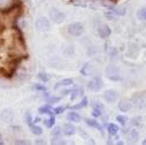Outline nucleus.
Returning <instances> with one entry per match:
<instances>
[{
    "label": "nucleus",
    "instance_id": "38",
    "mask_svg": "<svg viewBox=\"0 0 146 145\" xmlns=\"http://www.w3.org/2000/svg\"><path fill=\"white\" fill-rule=\"evenodd\" d=\"M1 139H3V135H1V134H0V145H1V144H4Z\"/></svg>",
    "mask_w": 146,
    "mask_h": 145
},
{
    "label": "nucleus",
    "instance_id": "21",
    "mask_svg": "<svg viewBox=\"0 0 146 145\" xmlns=\"http://www.w3.org/2000/svg\"><path fill=\"white\" fill-rule=\"evenodd\" d=\"M137 16H138V19L141 20V21H146V7L140 8V9L138 11V13H137Z\"/></svg>",
    "mask_w": 146,
    "mask_h": 145
},
{
    "label": "nucleus",
    "instance_id": "11",
    "mask_svg": "<svg viewBox=\"0 0 146 145\" xmlns=\"http://www.w3.org/2000/svg\"><path fill=\"white\" fill-rule=\"evenodd\" d=\"M133 99L136 100V106L138 108H145L146 107V99L141 96H135Z\"/></svg>",
    "mask_w": 146,
    "mask_h": 145
},
{
    "label": "nucleus",
    "instance_id": "2",
    "mask_svg": "<svg viewBox=\"0 0 146 145\" xmlns=\"http://www.w3.org/2000/svg\"><path fill=\"white\" fill-rule=\"evenodd\" d=\"M84 30V27L83 24L78 23V22H74V23H70L68 25V32L71 35V36H75V37H77V36H81L82 32Z\"/></svg>",
    "mask_w": 146,
    "mask_h": 145
},
{
    "label": "nucleus",
    "instance_id": "26",
    "mask_svg": "<svg viewBox=\"0 0 146 145\" xmlns=\"http://www.w3.org/2000/svg\"><path fill=\"white\" fill-rule=\"evenodd\" d=\"M116 120H117L121 124H125L127 121H128V119H127L124 115H117V116H116Z\"/></svg>",
    "mask_w": 146,
    "mask_h": 145
},
{
    "label": "nucleus",
    "instance_id": "34",
    "mask_svg": "<svg viewBox=\"0 0 146 145\" xmlns=\"http://www.w3.org/2000/svg\"><path fill=\"white\" fill-rule=\"evenodd\" d=\"M105 16L106 17H108V19H114V15H113V11L112 12H107V13H105Z\"/></svg>",
    "mask_w": 146,
    "mask_h": 145
},
{
    "label": "nucleus",
    "instance_id": "37",
    "mask_svg": "<svg viewBox=\"0 0 146 145\" xmlns=\"http://www.w3.org/2000/svg\"><path fill=\"white\" fill-rule=\"evenodd\" d=\"M36 144H45L44 140H36Z\"/></svg>",
    "mask_w": 146,
    "mask_h": 145
},
{
    "label": "nucleus",
    "instance_id": "19",
    "mask_svg": "<svg viewBox=\"0 0 146 145\" xmlns=\"http://www.w3.org/2000/svg\"><path fill=\"white\" fill-rule=\"evenodd\" d=\"M29 127H30V130H31V132H32L33 135H42V134H43V129H42L40 127H38V126L31 124V126H29Z\"/></svg>",
    "mask_w": 146,
    "mask_h": 145
},
{
    "label": "nucleus",
    "instance_id": "28",
    "mask_svg": "<svg viewBox=\"0 0 146 145\" xmlns=\"http://www.w3.org/2000/svg\"><path fill=\"white\" fill-rule=\"evenodd\" d=\"M130 137H131L132 140H137L138 137H139V134L137 132V130H131L130 131Z\"/></svg>",
    "mask_w": 146,
    "mask_h": 145
},
{
    "label": "nucleus",
    "instance_id": "5",
    "mask_svg": "<svg viewBox=\"0 0 146 145\" xmlns=\"http://www.w3.org/2000/svg\"><path fill=\"white\" fill-rule=\"evenodd\" d=\"M102 88V80L98 76L93 77L89 83H88V89L91 91H99Z\"/></svg>",
    "mask_w": 146,
    "mask_h": 145
},
{
    "label": "nucleus",
    "instance_id": "10",
    "mask_svg": "<svg viewBox=\"0 0 146 145\" xmlns=\"http://www.w3.org/2000/svg\"><path fill=\"white\" fill-rule=\"evenodd\" d=\"M0 119H1L4 122H9L13 119V113L8 110H5L1 112V114H0Z\"/></svg>",
    "mask_w": 146,
    "mask_h": 145
},
{
    "label": "nucleus",
    "instance_id": "20",
    "mask_svg": "<svg viewBox=\"0 0 146 145\" xmlns=\"http://www.w3.org/2000/svg\"><path fill=\"white\" fill-rule=\"evenodd\" d=\"M54 123H55V118H54V115H51L50 119L44 120V124H45L46 128H52V127L54 126Z\"/></svg>",
    "mask_w": 146,
    "mask_h": 145
},
{
    "label": "nucleus",
    "instance_id": "18",
    "mask_svg": "<svg viewBox=\"0 0 146 145\" xmlns=\"http://www.w3.org/2000/svg\"><path fill=\"white\" fill-rule=\"evenodd\" d=\"M91 66H90V63H85L83 67H82V69H81V74L82 75H84V76H89L90 74H91Z\"/></svg>",
    "mask_w": 146,
    "mask_h": 145
},
{
    "label": "nucleus",
    "instance_id": "27",
    "mask_svg": "<svg viewBox=\"0 0 146 145\" xmlns=\"http://www.w3.org/2000/svg\"><path fill=\"white\" fill-rule=\"evenodd\" d=\"M25 122L28 123V126H31V124H32L33 119H32V116H31L30 113H27V114H25Z\"/></svg>",
    "mask_w": 146,
    "mask_h": 145
},
{
    "label": "nucleus",
    "instance_id": "25",
    "mask_svg": "<svg viewBox=\"0 0 146 145\" xmlns=\"http://www.w3.org/2000/svg\"><path fill=\"white\" fill-rule=\"evenodd\" d=\"M66 111V107L64 106H59V107H55L54 108V114H61Z\"/></svg>",
    "mask_w": 146,
    "mask_h": 145
},
{
    "label": "nucleus",
    "instance_id": "4",
    "mask_svg": "<svg viewBox=\"0 0 146 145\" xmlns=\"http://www.w3.org/2000/svg\"><path fill=\"white\" fill-rule=\"evenodd\" d=\"M51 24H50V21L46 19V17H38L36 20V28H37L39 31H47L50 29Z\"/></svg>",
    "mask_w": 146,
    "mask_h": 145
},
{
    "label": "nucleus",
    "instance_id": "39",
    "mask_svg": "<svg viewBox=\"0 0 146 145\" xmlns=\"http://www.w3.org/2000/svg\"><path fill=\"white\" fill-rule=\"evenodd\" d=\"M143 144H144V145H146V138H145V139L143 140Z\"/></svg>",
    "mask_w": 146,
    "mask_h": 145
},
{
    "label": "nucleus",
    "instance_id": "17",
    "mask_svg": "<svg viewBox=\"0 0 146 145\" xmlns=\"http://www.w3.org/2000/svg\"><path fill=\"white\" fill-rule=\"evenodd\" d=\"M85 122H86V124H88L89 127L96 128V129H100V130H101V126L98 123V121H96V120H93V119H85Z\"/></svg>",
    "mask_w": 146,
    "mask_h": 145
},
{
    "label": "nucleus",
    "instance_id": "9",
    "mask_svg": "<svg viewBox=\"0 0 146 145\" xmlns=\"http://www.w3.org/2000/svg\"><path fill=\"white\" fill-rule=\"evenodd\" d=\"M76 131V128L72 126L71 123H66L63 126V134L67 135V136H71V135H74Z\"/></svg>",
    "mask_w": 146,
    "mask_h": 145
},
{
    "label": "nucleus",
    "instance_id": "32",
    "mask_svg": "<svg viewBox=\"0 0 146 145\" xmlns=\"http://www.w3.org/2000/svg\"><path fill=\"white\" fill-rule=\"evenodd\" d=\"M60 134H61V128H60V127H55L54 130L52 131V135H54V136H58V135H60Z\"/></svg>",
    "mask_w": 146,
    "mask_h": 145
},
{
    "label": "nucleus",
    "instance_id": "31",
    "mask_svg": "<svg viewBox=\"0 0 146 145\" xmlns=\"http://www.w3.org/2000/svg\"><path fill=\"white\" fill-rule=\"evenodd\" d=\"M51 143H52V144H60V145L66 144V142H64L63 139H59V138H54V139H52Z\"/></svg>",
    "mask_w": 146,
    "mask_h": 145
},
{
    "label": "nucleus",
    "instance_id": "12",
    "mask_svg": "<svg viewBox=\"0 0 146 145\" xmlns=\"http://www.w3.org/2000/svg\"><path fill=\"white\" fill-rule=\"evenodd\" d=\"M71 84H74V81H72L71 78H64V80L58 82L56 85H54V90H58L60 86H68V85H71Z\"/></svg>",
    "mask_w": 146,
    "mask_h": 145
},
{
    "label": "nucleus",
    "instance_id": "22",
    "mask_svg": "<svg viewBox=\"0 0 146 145\" xmlns=\"http://www.w3.org/2000/svg\"><path fill=\"white\" fill-rule=\"evenodd\" d=\"M83 94V89H76V90H74V91H71V100H74V99H76L77 97H81Z\"/></svg>",
    "mask_w": 146,
    "mask_h": 145
},
{
    "label": "nucleus",
    "instance_id": "23",
    "mask_svg": "<svg viewBox=\"0 0 146 145\" xmlns=\"http://www.w3.org/2000/svg\"><path fill=\"white\" fill-rule=\"evenodd\" d=\"M32 90H37V91L46 92V86L43 85V84H35V85H32Z\"/></svg>",
    "mask_w": 146,
    "mask_h": 145
},
{
    "label": "nucleus",
    "instance_id": "33",
    "mask_svg": "<svg viewBox=\"0 0 146 145\" xmlns=\"http://www.w3.org/2000/svg\"><path fill=\"white\" fill-rule=\"evenodd\" d=\"M15 144H17V145H27V144H29V142H27V140H15Z\"/></svg>",
    "mask_w": 146,
    "mask_h": 145
},
{
    "label": "nucleus",
    "instance_id": "30",
    "mask_svg": "<svg viewBox=\"0 0 146 145\" xmlns=\"http://www.w3.org/2000/svg\"><path fill=\"white\" fill-rule=\"evenodd\" d=\"M101 110H99V108H93V112H92V115L94 116V118H98V116H100L101 115Z\"/></svg>",
    "mask_w": 146,
    "mask_h": 145
},
{
    "label": "nucleus",
    "instance_id": "3",
    "mask_svg": "<svg viewBox=\"0 0 146 145\" xmlns=\"http://www.w3.org/2000/svg\"><path fill=\"white\" fill-rule=\"evenodd\" d=\"M50 17H51V20H52L53 22H55V23H62L63 20H64V17H66V15H64V13H62L61 11H59V9H56V8H53V9L50 12Z\"/></svg>",
    "mask_w": 146,
    "mask_h": 145
},
{
    "label": "nucleus",
    "instance_id": "7",
    "mask_svg": "<svg viewBox=\"0 0 146 145\" xmlns=\"http://www.w3.org/2000/svg\"><path fill=\"white\" fill-rule=\"evenodd\" d=\"M98 33H99V36H100L101 38H107V37H109V36H111L112 29L109 28V25H107V24H102V25L99 27Z\"/></svg>",
    "mask_w": 146,
    "mask_h": 145
},
{
    "label": "nucleus",
    "instance_id": "35",
    "mask_svg": "<svg viewBox=\"0 0 146 145\" xmlns=\"http://www.w3.org/2000/svg\"><path fill=\"white\" fill-rule=\"evenodd\" d=\"M93 108H99V110H101V111H102V110H104V106H102L101 104H99V102H98V104H93Z\"/></svg>",
    "mask_w": 146,
    "mask_h": 145
},
{
    "label": "nucleus",
    "instance_id": "16",
    "mask_svg": "<svg viewBox=\"0 0 146 145\" xmlns=\"http://www.w3.org/2000/svg\"><path fill=\"white\" fill-rule=\"evenodd\" d=\"M119 127L116 126V124H114V123H109L108 126H107V131H108V134L109 135H112V136H114V135H116L117 132H119Z\"/></svg>",
    "mask_w": 146,
    "mask_h": 145
},
{
    "label": "nucleus",
    "instance_id": "8",
    "mask_svg": "<svg viewBox=\"0 0 146 145\" xmlns=\"http://www.w3.org/2000/svg\"><path fill=\"white\" fill-rule=\"evenodd\" d=\"M131 107H132V105L128 100H121L119 102V108H120L121 112H128V111L131 110Z\"/></svg>",
    "mask_w": 146,
    "mask_h": 145
},
{
    "label": "nucleus",
    "instance_id": "1",
    "mask_svg": "<svg viewBox=\"0 0 146 145\" xmlns=\"http://www.w3.org/2000/svg\"><path fill=\"white\" fill-rule=\"evenodd\" d=\"M106 72V76L109 78V80H112V81H120L121 80V75H120V70L116 66H108L105 70Z\"/></svg>",
    "mask_w": 146,
    "mask_h": 145
},
{
    "label": "nucleus",
    "instance_id": "24",
    "mask_svg": "<svg viewBox=\"0 0 146 145\" xmlns=\"http://www.w3.org/2000/svg\"><path fill=\"white\" fill-rule=\"evenodd\" d=\"M38 78L40 81H43V82H47L48 81V76H47L46 72H39V74H38Z\"/></svg>",
    "mask_w": 146,
    "mask_h": 145
},
{
    "label": "nucleus",
    "instance_id": "6",
    "mask_svg": "<svg viewBox=\"0 0 146 145\" xmlns=\"http://www.w3.org/2000/svg\"><path fill=\"white\" fill-rule=\"evenodd\" d=\"M102 97H104V99H105L106 101H108V102H114V101L117 100L119 93H117V91L111 89V90H106Z\"/></svg>",
    "mask_w": 146,
    "mask_h": 145
},
{
    "label": "nucleus",
    "instance_id": "36",
    "mask_svg": "<svg viewBox=\"0 0 146 145\" xmlns=\"http://www.w3.org/2000/svg\"><path fill=\"white\" fill-rule=\"evenodd\" d=\"M33 122H35V123L40 122V118H38V116H37V118H35V119H33Z\"/></svg>",
    "mask_w": 146,
    "mask_h": 145
},
{
    "label": "nucleus",
    "instance_id": "15",
    "mask_svg": "<svg viewBox=\"0 0 146 145\" xmlns=\"http://www.w3.org/2000/svg\"><path fill=\"white\" fill-rule=\"evenodd\" d=\"M38 112H39L40 114H50V116H51V115H54L53 112H52V107H51V105H44V106L39 107Z\"/></svg>",
    "mask_w": 146,
    "mask_h": 145
},
{
    "label": "nucleus",
    "instance_id": "14",
    "mask_svg": "<svg viewBox=\"0 0 146 145\" xmlns=\"http://www.w3.org/2000/svg\"><path fill=\"white\" fill-rule=\"evenodd\" d=\"M88 104H89V99H88L86 97H84L80 104H76V105H74V106H71L70 108H71V110H81V108L86 107Z\"/></svg>",
    "mask_w": 146,
    "mask_h": 145
},
{
    "label": "nucleus",
    "instance_id": "29",
    "mask_svg": "<svg viewBox=\"0 0 146 145\" xmlns=\"http://www.w3.org/2000/svg\"><path fill=\"white\" fill-rule=\"evenodd\" d=\"M60 99H61V97H48L47 98V102H50V104L58 102V101H60Z\"/></svg>",
    "mask_w": 146,
    "mask_h": 145
},
{
    "label": "nucleus",
    "instance_id": "13",
    "mask_svg": "<svg viewBox=\"0 0 146 145\" xmlns=\"http://www.w3.org/2000/svg\"><path fill=\"white\" fill-rule=\"evenodd\" d=\"M67 120L68 121H72V122H80L81 121V115L76 112H70L67 115Z\"/></svg>",
    "mask_w": 146,
    "mask_h": 145
}]
</instances>
